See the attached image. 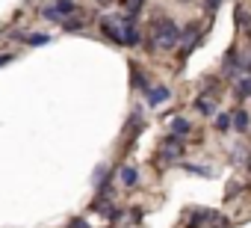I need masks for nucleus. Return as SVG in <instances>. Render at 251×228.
Masks as SVG:
<instances>
[{
    "label": "nucleus",
    "instance_id": "39448f33",
    "mask_svg": "<svg viewBox=\"0 0 251 228\" xmlns=\"http://www.w3.org/2000/svg\"><path fill=\"white\" fill-rule=\"evenodd\" d=\"M230 122L236 125V131H248V113L245 110H236L233 116H230Z\"/></svg>",
    "mask_w": 251,
    "mask_h": 228
},
{
    "label": "nucleus",
    "instance_id": "20e7f679",
    "mask_svg": "<svg viewBox=\"0 0 251 228\" xmlns=\"http://www.w3.org/2000/svg\"><path fill=\"white\" fill-rule=\"evenodd\" d=\"M53 12H56V18L62 21V18L74 15V12H77V6H74V0H56V3H53Z\"/></svg>",
    "mask_w": 251,
    "mask_h": 228
},
{
    "label": "nucleus",
    "instance_id": "4468645a",
    "mask_svg": "<svg viewBox=\"0 0 251 228\" xmlns=\"http://www.w3.org/2000/svg\"><path fill=\"white\" fill-rule=\"evenodd\" d=\"M71 228H89V225H86L83 219H74V222H71Z\"/></svg>",
    "mask_w": 251,
    "mask_h": 228
},
{
    "label": "nucleus",
    "instance_id": "ddd939ff",
    "mask_svg": "<svg viewBox=\"0 0 251 228\" xmlns=\"http://www.w3.org/2000/svg\"><path fill=\"white\" fill-rule=\"evenodd\" d=\"M6 62H12V54H3V57H0V68H3Z\"/></svg>",
    "mask_w": 251,
    "mask_h": 228
},
{
    "label": "nucleus",
    "instance_id": "6e6552de",
    "mask_svg": "<svg viewBox=\"0 0 251 228\" xmlns=\"http://www.w3.org/2000/svg\"><path fill=\"white\" fill-rule=\"evenodd\" d=\"M24 42H27V45H48L50 39H48L45 33H30V36H24Z\"/></svg>",
    "mask_w": 251,
    "mask_h": 228
},
{
    "label": "nucleus",
    "instance_id": "f8f14e48",
    "mask_svg": "<svg viewBox=\"0 0 251 228\" xmlns=\"http://www.w3.org/2000/svg\"><path fill=\"white\" fill-rule=\"evenodd\" d=\"M186 169H189V172H195V175H210L204 166H186Z\"/></svg>",
    "mask_w": 251,
    "mask_h": 228
},
{
    "label": "nucleus",
    "instance_id": "1a4fd4ad",
    "mask_svg": "<svg viewBox=\"0 0 251 228\" xmlns=\"http://www.w3.org/2000/svg\"><path fill=\"white\" fill-rule=\"evenodd\" d=\"M248 92H251V77H242V80H239V86H236V95H239V98H245Z\"/></svg>",
    "mask_w": 251,
    "mask_h": 228
},
{
    "label": "nucleus",
    "instance_id": "423d86ee",
    "mask_svg": "<svg viewBox=\"0 0 251 228\" xmlns=\"http://www.w3.org/2000/svg\"><path fill=\"white\" fill-rule=\"evenodd\" d=\"M189 131H192V128H189L186 119H175V122H172V134H175V137H186Z\"/></svg>",
    "mask_w": 251,
    "mask_h": 228
},
{
    "label": "nucleus",
    "instance_id": "0eeeda50",
    "mask_svg": "<svg viewBox=\"0 0 251 228\" xmlns=\"http://www.w3.org/2000/svg\"><path fill=\"white\" fill-rule=\"evenodd\" d=\"M121 181H124V184H127V187H133V184L139 181V175H136V169H133V166H124V169H121Z\"/></svg>",
    "mask_w": 251,
    "mask_h": 228
},
{
    "label": "nucleus",
    "instance_id": "2eb2a0df",
    "mask_svg": "<svg viewBox=\"0 0 251 228\" xmlns=\"http://www.w3.org/2000/svg\"><path fill=\"white\" fill-rule=\"evenodd\" d=\"M219 3H222V0H207V9H216Z\"/></svg>",
    "mask_w": 251,
    "mask_h": 228
},
{
    "label": "nucleus",
    "instance_id": "f03ea898",
    "mask_svg": "<svg viewBox=\"0 0 251 228\" xmlns=\"http://www.w3.org/2000/svg\"><path fill=\"white\" fill-rule=\"evenodd\" d=\"M172 98V92L166 89V86H154V89H148V104L151 107H160V104H166Z\"/></svg>",
    "mask_w": 251,
    "mask_h": 228
},
{
    "label": "nucleus",
    "instance_id": "9b49d317",
    "mask_svg": "<svg viewBox=\"0 0 251 228\" xmlns=\"http://www.w3.org/2000/svg\"><path fill=\"white\" fill-rule=\"evenodd\" d=\"M216 128H219V131H227V128H230V116H227V113H222V116L216 119Z\"/></svg>",
    "mask_w": 251,
    "mask_h": 228
},
{
    "label": "nucleus",
    "instance_id": "f257e3e1",
    "mask_svg": "<svg viewBox=\"0 0 251 228\" xmlns=\"http://www.w3.org/2000/svg\"><path fill=\"white\" fill-rule=\"evenodd\" d=\"M180 42V30L166 18V21H157V27H154V48H175Z\"/></svg>",
    "mask_w": 251,
    "mask_h": 228
},
{
    "label": "nucleus",
    "instance_id": "9d476101",
    "mask_svg": "<svg viewBox=\"0 0 251 228\" xmlns=\"http://www.w3.org/2000/svg\"><path fill=\"white\" fill-rule=\"evenodd\" d=\"M198 110H201V113H204V116H210V113H213V110H216V104H210V101H207V98H201V101H198Z\"/></svg>",
    "mask_w": 251,
    "mask_h": 228
},
{
    "label": "nucleus",
    "instance_id": "7ed1b4c3",
    "mask_svg": "<svg viewBox=\"0 0 251 228\" xmlns=\"http://www.w3.org/2000/svg\"><path fill=\"white\" fill-rule=\"evenodd\" d=\"M180 154H183L180 142H177L175 137H169V140H166V145H163V160H175V157H180Z\"/></svg>",
    "mask_w": 251,
    "mask_h": 228
}]
</instances>
